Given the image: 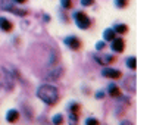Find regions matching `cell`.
Instances as JSON below:
<instances>
[{"instance_id":"obj_29","label":"cell","mask_w":150,"mask_h":125,"mask_svg":"<svg viewBox=\"0 0 150 125\" xmlns=\"http://www.w3.org/2000/svg\"><path fill=\"white\" fill-rule=\"evenodd\" d=\"M43 16H44V21H46V22H49V21H50V18H49V15H46V13H44Z\"/></svg>"},{"instance_id":"obj_22","label":"cell","mask_w":150,"mask_h":125,"mask_svg":"<svg viewBox=\"0 0 150 125\" xmlns=\"http://www.w3.org/2000/svg\"><path fill=\"white\" fill-rule=\"evenodd\" d=\"M103 62H105V65H106V64H112V62H115V56H112V54H106L105 59H103Z\"/></svg>"},{"instance_id":"obj_25","label":"cell","mask_w":150,"mask_h":125,"mask_svg":"<svg viewBox=\"0 0 150 125\" xmlns=\"http://www.w3.org/2000/svg\"><path fill=\"white\" fill-rule=\"evenodd\" d=\"M103 49H105V41L96 43V50H97V52H100V50H103Z\"/></svg>"},{"instance_id":"obj_26","label":"cell","mask_w":150,"mask_h":125,"mask_svg":"<svg viewBox=\"0 0 150 125\" xmlns=\"http://www.w3.org/2000/svg\"><path fill=\"white\" fill-rule=\"evenodd\" d=\"M94 60L97 62V64H99V65H102V66L105 65V62H103V59H102V57H99L97 54H94Z\"/></svg>"},{"instance_id":"obj_24","label":"cell","mask_w":150,"mask_h":125,"mask_svg":"<svg viewBox=\"0 0 150 125\" xmlns=\"http://www.w3.org/2000/svg\"><path fill=\"white\" fill-rule=\"evenodd\" d=\"M105 94H106L105 91H102V90H99V91H96V94H94V96H96V99H97V100H102V99L105 97Z\"/></svg>"},{"instance_id":"obj_8","label":"cell","mask_w":150,"mask_h":125,"mask_svg":"<svg viewBox=\"0 0 150 125\" xmlns=\"http://www.w3.org/2000/svg\"><path fill=\"white\" fill-rule=\"evenodd\" d=\"M124 88L125 90H128L129 93H135V75H128V77H125L124 78Z\"/></svg>"},{"instance_id":"obj_16","label":"cell","mask_w":150,"mask_h":125,"mask_svg":"<svg viewBox=\"0 0 150 125\" xmlns=\"http://www.w3.org/2000/svg\"><path fill=\"white\" fill-rule=\"evenodd\" d=\"M113 31H115L116 34H125V32L128 31V27H127L125 24H116V25L113 27Z\"/></svg>"},{"instance_id":"obj_28","label":"cell","mask_w":150,"mask_h":125,"mask_svg":"<svg viewBox=\"0 0 150 125\" xmlns=\"http://www.w3.org/2000/svg\"><path fill=\"white\" fill-rule=\"evenodd\" d=\"M27 2H28V0H13L15 5H25Z\"/></svg>"},{"instance_id":"obj_9","label":"cell","mask_w":150,"mask_h":125,"mask_svg":"<svg viewBox=\"0 0 150 125\" xmlns=\"http://www.w3.org/2000/svg\"><path fill=\"white\" fill-rule=\"evenodd\" d=\"M106 93H108L112 99H116V97H119V96H121V88H119V85H116V84L110 83V84L108 85V88H106Z\"/></svg>"},{"instance_id":"obj_19","label":"cell","mask_w":150,"mask_h":125,"mask_svg":"<svg viewBox=\"0 0 150 125\" xmlns=\"http://www.w3.org/2000/svg\"><path fill=\"white\" fill-rule=\"evenodd\" d=\"M115 6L118 9H124L128 6V0H115Z\"/></svg>"},{"instance_id":"obj_20","label":"cell","mask_w":150,"mask_h":125,"mask_svg":"<svg viewBox=\"0 0 150 125\" xmlns=\"http://www.w3.org/2000/svg\"><path fill=\"white\" fill-rule=\"evenodd\" d=\"M86 125H100V121L97 118H87L86 119Z\"/></svg>"},{"instance_id":"obj_2","label":"cell","mask_w":150,"mask_h":125,"mask_svg":"<svg viewBox=\"0 0 150 125\" xmlns=\"http://www.w3.org/2000/svg\"><path fill=\"white\" fill-rule=\"evenodd\" d=\"M2 88L8 93L15 88V77L6 68H0V90Z\"/></svg>"},{"instance_id":"obj_7","label":"cell","mask_w":150,"mask_h":125,"mask_svg":"<svg viewBox=\"0 0 150 125\" xmlns=\"http://www.w3.org/2000/svg\"><path fill=\"white\" fill-rule=\"evenodd\" d=\"M102 75H103L105 78H110V80H118V78H121L122 72H121L119 69H115V68H105V69L102 71Z\"/></svg>"},{"instance_id":"obj_13","label":"cell","mask_w":150,"mask_h":125,"mask_svg":"<svg viewBox=\"0 0 150 125\" xmlns=\"http://www.w3.org/2000/svg\"><path fill=\"white\" fill-rule=\"evenodd\" d=\"M80 109H81V105L77 103V102H71V103L68 105V107H66L68 113H78Z\"/></svg>"},{"instance_id":"obj_27","label":"cell","mask_w":150,"mask_h":125,"mask_svg":"<svg viewBox=\"0 0 150 125\" xmlns=\"http://www.w3.org/2000/svg\"><path fill=\"white\" fill-rule=\"evenodd\" d=\"M119 125H132V122H131V121H127V119H122V121L119 122Z\"/></svg>"},{"instance_id":"obj_11","label":"cell","mask_w":150,"mask_h":125,"mask_svg":"<svg viewBox=\"0 0 150 125\" xmlns=\"http://www.w3.org/2000/svg\"><path fill=\"white\" fill-rule=\"evenodd\" d=\"M0 30L5 31V32H11V31L13 30V24H12L9 19L0 16Z\"/></svg>"},{"instance_id":"obj_10","label":"cell","mask_w":150,"mask_h":125,"mask_svg":"<svg viewBox=\"0 0 150 125\" xmlns=\"http://www.w3.org/2000/svg\"><path fill=\"white\" fill-rule=\"evenodd\" d=\"M6 121L9 122V124H15V122H18V119H19V110L18 109H9L8 112H6Z\"/></svg>"},{"instance_id":"obj_21","label":"cell","mask_w":150,"mask_h":125,"mask_svg":"<svg viewBox=\"0 0 150 125\" xmlns=\"http://www.w3.org/2000/svg\"><path fill=\"white\" fill-rule=\"evenodd\" d=\"M60 6L63 9H71L72 8V0H60Z\"/></svg>"},{"instance_id":"obj_15","label":"cell","mask_w":150,"mask_h":125,"mask_svg":"<svg viewBox=\"0 0 150 125\" xmlns=\"http://www.w3.org/2000/svg\"><path fill=\"white\" fill-rule=\"evenodd\" d=\"M125 65H127L128 69H135V68H137V59H135V56L127 57V59H125Z\"/></svg>"},{"instance_id":"obj_18","label":"cell","mask_w":150,"mask_h":125,"mask_svg":"<svg viewBox=\"0 0 150 125\" xmlns=\"http://www.w3.org/2000/svg\"><path fill=\"white\" fill-rule=\"evenodd\" d=\"M63 121H65V119H63V115H62V113H56V115L52 118V124H53V125H62Z\"/></svg>"},{"instance_id":"obj_1","label":"cell","mask_w":150,"mask_h":125,"mask_svg":"<svg viewBox=\"0 0 150 125\" xmlns=\"http://www.w3.org/2000/svg\"><path fill=\"white\" fill-rule=\"evenodd\" d=\"M35 94L47 106H54L59 102V91L53 84H41L37 88Z\"/></svg>"},{"instance_id":"obj_6","label":"cell","mask_w":150,"mask_h":125,"mask_svg":"<svg viewBox=\"0 0 150 125\" xmlns=\"http://www.w3.org/2000/svg\"><path fill=\"white\" fill-rule=\"evenodd\" d=\"M110 49H112V52H115V53H122L124 49H125V41H124V38L115 37V38L110 41Z\"/></svg>"},{"instance_id":"obj_12","label":"cell","mask_w":150,"mask_h":125,"mask_svg":"<svg viewBox=\"0 0 150 125\" xmlns=\"http://www.w3.org/2000/svg\"><path fill=\"white\" fill-rule=\"evenodd\" d=\"M62 72H63V69L62 68H57V69H53V71H50L46 77H44V80L46 81H54V80H57V78H60V75H62Z\"/></svg>"},{"instance_id":"obj_17","label":"cell","mask_w":150,"mask_h":125,"mask_svg":"<svg viewBox=\"0 0 150 125\" xmlns=\"http://www.w3.org/2000/svg\"><path fill=\"white\" fill-rule=\"evenodd\" d=\"M68 125H78V113H68Z\"/></svg>"},{"instance_id":"obj_4","label":"cell","mask_w":150,"mask_h":125,"mask_svg":"<svg viewBox=\"0 0 150 125\" xmlns=\"http://www.w3.org/2000/svg\"><path fill=\"white\" fill-rule=\"evenodd\" d=\"M63 44L69 47L71 50H80L81 49V40L77 35H68L63 38Z\"/></svg>"},{"instance_id":"obj_14","label":"cell","mask_w":150,"mask_h":125,"mask_svg":"<svg viewBox=\"0 0 150 125\" xmlns=\"http://www.w3.org/2000/svg\"><path fill=\"white\" fill-rule=\"evenodd\" d=\"M115 37H116V32L113 31V28L105 30V32H103V40H105V41H112Z\"/></svg>"},{"instance_id":"obj_23","label":"cell","mask_w":150,"mask_h":125,"mask_svg":"<svg viewBox=\"0 0 150 125\" xmlns=\"http://www.w3.org/2000/svg\"><path fill=\"white\" fill-rule=\"evenodd\" d=\"M81 5H83L84 8L93 6V5H94V0H81Z\"/></svg>"},{"instance_id":"obj_5","label":"cell","mask_w":150,"mask_h":125,"mask_svg":"<svg viewBox=\"0 0 150 125\" xmlns=\"http://www.w3.org/2000/svg\"><path fill=\"white\" fill-rule=\"evenodd\" d=\"M18 5H11V3H5L3 6H2V9L3 11H8V12H12L13 15H18V16H27L28 15V11L27 9H19V8H16Z\"/></svg>"},{"instance_id":"obj_3","label":"cell","mask_w":150,"mask_h":125,"mask_svg":"<svg viewBox=\"0 0 150 125\" xmlns=\"http://www.w3.org/2000/svg\"><path fill=\"white\" fill-rule=\"evenodd\" d=\"M72 16H74V21H75V24H77V27H78L80 30H87V28H90L91 21H90L88 15L84 13L83 11H75Z\"/></svg>"}]
</instances>
